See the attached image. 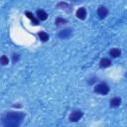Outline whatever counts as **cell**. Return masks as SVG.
<instances>
[{
	"label": "cell",
	"instance_id": "obj_1",
	"mask_svg": "<svg viewBox=\"0 0 127 127\" xmlns=\"http://www.w3.org/2000/svg\"><path fill=\"white\" fill-rule=\"evenodd\" d=\"M24 116L25 115L21 112H9L2 119L3 125L6 127H17L21 124Z\"/></svg>",
	"mask_w": 127,
	"mask_h": 127
},
{
	"label": "cell",
	"instance_id": "obj_2",
	"mask_svg": "<svg viewBox=\"0 0 127 127\" xmlns=\"http://www.w3.org/2000/svg\"><path fill=\"white\" fill-rule=\"evenodd\" d=\"M94 92H97V93H100V94H107L108 91H109V86L105 83V82H100L98 83L94 88H93Z\"/></svg>",
	"mask_w": 127,
	"mask_h": 127
},
{
	"label": "cell",
	"instance_id": "obj_3",
	"mask_svg": "<svg viewBox=\"0 0 127 127\" xmlns=\"http://www.w3.org/2000/svg\"><path fill=\"white\" fill-rule=\"evenodd\" d=\"M82 115H83L82 111H80V110H74V111H72V112L70 113V115H69V120H70L71 122H76V121H78V120L82 117Z\"/></svg>",
	"mask_w": 127,
	"mask_h": 127
},
{
	"label": "cell",
	"instance_id": "obj_4",
	"mask_svg": "<svg viewBox=\"0 0 127 127\" xmlns=\"http://www.w3.org/2000/svg\"><path fill=\"white\" fill-rule=\"evenodd\" d=\"M71 35H72V30L69 29V28H66V29L62 30L59 33V38H61V39H68Z\"/></svg>",
	"mask_w": 127,
	"mask_h": 127
},
{
	"label": "cell",
	"instance_id": "obj_5",
	"mask_svg": "<svg viewBox=\"0 0 127 127\" xmlns=\"http://www.w3.org/2000/svg\"><path fill=\"white\" fill-rule=\"evenodd\" d=\"M97 14H98V16H99L100 19H103V18H105V17L107 16V14H108V10H107L106 7H104V6H100V7L97 9Z\"/></svg>",
	"mask_w": 127,
	"mask_h": 127
},
{
	"label": "cell",
	"instance_id": "obj_6",
	"mask_svg": "<svg viewBox=\"0 0 127 127\" xmlns=\"http://www.w3.org/2000/svg\"><path fill=\"white\" fill-rule=\"evenodd\" d=\"M76 17L78 19H80V20H84L85 17H86V10H85V8L81 7L79 9H77V11H76Z\"/></svg>",
	"mask_w": 127,
	"mask_h": 127
},
{
	"label": "cell",
	"instance_id": "obj_7",
	"mask_svg": "<svg viewBox=\"0 0 127 127\" xmlns=\"http://www.w3.org/2000/svg\"><path fill=\"white\" fill-rule=\"evenodd\" d=\"M110 65H111V61H110L109 59H107V58L101 59V61H100V63H99V66H100L101 68H105V67H108V66H110Z\"/></svg>",
	"mask_w": 127,
	"mask_h": 127
},
{
	"label": "cell",
	"instance_id": "obj_8",
	"mask_svg": "<svg viewBox=\"0 0 127 127\" xmlns=\"http://www.w3.org/2000/svg\"><path fill=\"white\" fill-rule=\"evenodd\" d=\"M37 17H38L39 20H41V21H45V20L48 18V14H47L44 10L40 9V10H37Z\"/></svg>",
	"mask_w": 127,
	"mask_h": 127
},
{
	"label": "cell",
	"instance_id": "obj_9",
	"mask_svg": "<svg viewBox=\"0 0 127 127\" xmlns=\"http://www.w3.org/2000/svg\"><path fill=\"white\" fill-rule=\"evenodd\" d=\"M58 8L61 9V10H64L66 12H69L70 11V6L67 3H65V2H60L58 4Z\"/></svg>",
	"mask_w": 127,
	"mask_h": 127
},
{
	"label": "cell",
	"instance_id": "obj_10",
	"mask_svg": "<svg viewBox=\"0 0 127 127\" xmlns=\"http://www.w3.org/2000/svg\"><path fill=\"white\" fill-rule=\"evenodd\" d=\"M121 104V98L114 97L110 100V107H118Z\"/></svg>",
	"mask_w": 127,
	"mask_h": 127
},
{
	"label": "cell",
	"instance_id": "obj_11",
	"mask_svg": "<svg viewBox=\"0 0 127 127\" xmlns=\"http://www.w3.org/2000/svg\"><path fill=\"white\" fill-rule=\"evenodd\" d=\"M25 14H26V16H27V17H28V18H29V19H30V20L33 22V24H34V25H38V24H39L38 19H36V18H35V16L33 15V13H31V12L27 11Z\"/></svg>",
	"mask_w": 127,
	"mask_h": 127
},
{
	"label": "cell",
	"instance_id": "obj_12",
	"mask_svg": "<svg viewBox=\"0 0 127 127\" xmlns=\"http://www.w3.org/2000/svg\"><path fill=\"white\" fill-rule=\"evenodd\" d=\"M109 55H110L112 58H118V57H120V55H121V51H120L119 49H112V50H110Z\"/></svg>",
	"mask_w": 127,
	"mask_h": 127
},
{
	"label": "cell",
	"instance_id": "obj_13",
	"mask_svg": "<svg viewBox=\"0 0 127 127\" xmlns=\"http://www.w3.org/2000/svg\"><path fill=\"white\" fill-rule=\"evenodd\" d=\"M39 37H40V40H42L43 42H47L48 40H49V35L46 33V32H44V31H41V32H39Z\"/></svg>",
	"mask_w": 127,
	"mask_h": 127
},
{
	"label": "cell",
	"instance_id": "obj_14",
	"mask_svg": "<svg viewBox=\"0 0 127 127\" xmlns=\"http://www.w3.org/2000/svg\"><path fill=\"white\" fill-rule=\"evenodd\" d=\"M9 64V59H8V57L7 56H2V57H0V64H2V65H6V64Z\"/></svg>",
	"mask_w": 127,
	"mask_h": 127
},
{
	"label": "cell",
	"instance_id": "obj_15",
	"mask_svg": "<svg viewBox=\"0 0 127 127\" xmlns=\"http://www.w3.org/2000/svg\"><path fill=\"white\" fill-rule=\"evenodd\" d=\"M67 21L65 20V19H63V18H61V17H58L57 19H56V25L57 26H60V25H62V24H65Z\"/></svg>",
	"mask_w": 127,
	"mask_h": 127
},
{
	"label": "cell",
	"instance_id": "obj_16",
	"mask_svg": "<svg viewBox=\"0 0 127 127\" xmlns=\"http://www.w3.org/2000/svg\"><path fill=\"white\" fill-rule=\"evenodd\" d=\"M18 60H19V55L14 54V55H13V62H14V63H16Z\"/></svg>",
	"mask_w": 127,
	"mask_h": 127
},
{
	"label": "cell",
	"instance_id": "obj_17",
	"mask_svg": "<svg viewBox=\"0 0 127 127\" xmlns=\"http://www.w3.org/2000/svg\"><path fill=\"white\" fill-rule=\"evenodd\" d=\"M90 79H91V80H89V81H88V83H89V84H92L94 81H96V80H97V78H96V77H92V78H90Z\"/></svg>",
	"mask_w": 127,
	"mask_h": 127
},
{
	"label": "cell",
	"instance_id": "obj_18",
	"mask_svg": "<svg viewBox=\"0 0 127 127\" xmlns=\"http://www.w3.org/2000/svg\"><path fill=\"white\" fill-rule=\"evenodd\" d=\"M71 1H73V2H78V1H81V0H71Z\"/></svg>",
	"mask_w": 127,
	"mask_h": 127
}]
</instances>
